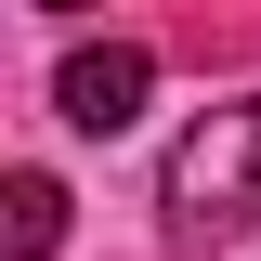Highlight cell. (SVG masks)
Segmentation results:
<instances>
[{"mask_svg":"<svg viewBox=\"0 0 261 261\" xmlns=\"http://www.w3.org/2000/svg\"><path fill=\"white\" fill-rule=\"evenodd\" d=\"M157 196H170V235H183V248L248 222V209H261V92L248 105H209V118L170 144V183Z\"/></svg>","mask_w":261,"mask_h":261,"instance_id":"obj_1","label":"cell"},{"mask_svg":"<svg viewBox=\"0 0 261 261\" xmlns=\"http://www.w3.org/2000/svg\"><path fill=\"white\" fill-rule=\"evenodd\" d=\"M144 79H157V53H144V39L65 53V118H79V130H130V118H144Z\"/></svg>","mask_w":261,"mask_h":261,"instance_id":"obj_2","label":"cell"},{"mask_svg":"<svg viewBox=\"0 0 261 261\" xmlns=\"http://www.w3.org/2000/svg\"><path fill=\"white\" fill-rule=\"evenodd\" d=\"M0 209H13V222H0V261H53V235H65V196L39 183V170H13V183H0Z\"/></svg>","mask_w":261,"mask_h":261,"instance_id":"obj_3","label":"cell"}]
</instances>
